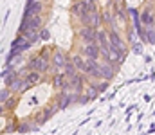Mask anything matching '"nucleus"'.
Segmentation results:
<instances>
[{"instance_id": "f257e3e1", "label": "nucleus", "mask_w": 155, "mask_h": 135, "mask_svg": "<svg viewBox=\"0 0 155 135\" xmlns=\"http://www.w3.org/2000/svg\"><path fill=\"white\" fill-rule=\"evenodd\" d=\"M29 69H35V72H47L49 70V61H47V56L41 54L36 56L29 61Z\"/></svg>"}, {"instance_id": "423d86ee", "label": "nucleus", "mask_w": 155, "mask_h": 135, "mask_svg": "<svg viewBox=\"0 0 155 135\" xmlns=\"http://www.w3.org/2000/svg\"><path fill=\"white\" fill-rule=\"evenodd\" d=\"M41 11V4L40 2H29L24 18H31V16H38V13Z\"/></svg>"}, {"instance_id": "4468645a", "label": "nucleus", "mask_w": 155, "mask_h": 135, "mask_svg": "<svg viewBox=\"0 0 155 135\" xmlns=\"http://www.w3.org/2000/svg\"><path fill=\"white\" fill-rule=\"evenodd\" d=\"M99 22H101V18H99V11H94L92 14H90V27H97L99 25Z\"/></svg>"}, {"instance_id": "aec40b11", "label": "nucleus", "mask_w": 155, "mask_h": 135, "mask_svg": "<svg viewBox=\"0 0 155 135\" xmlns=\"http://www.w3.org/2000/svg\"><path fill=\"white\" fill-rule=\"evenodd\" d=\"M148 42H150V43H155V33L153 31L148 33Z\"/></svg>"}, {"instance_id": "a211bd4d", "label": "nucleus", "mask_w": 155, "mask_h": 135, "mask_svg": "<svg viewBox=\"0 0 155 135\" xmlns=\"http://www.w3.org/2000/svg\"><path fill=\"white\" fill-rule=\"evenodd\" d=\"M9 95H11V92H9V90L2 88V97H0V99H2V104H5V103L9 101Z\"/></svg>"}, {"instance_id": "dca6fc26", "label": "nucleus", "mask_w": 155, "mask_h": 135, "mask_svg": "<svg viewBox=\"0 0 155 135\" xmlns=\"http://www.w3.org/2000/svg\"><path fill=\"white\" fill-rule=\"evenodd\" d=\"M141 20H143L144 24H152V22H153V14H152L150 11H144V13L141 14Z\"/></svg>"}, {"instance_id": "f8f14e48", "label": "nucleus", "mask_w": 155, "mask_h": 135, "mask_svg": "<svg viewBox=\"0 0 155 135\" xmlns=\"http://www.w3.org/2000/svg\"><path fill=\"white\" fill-rule=\"evenodd\" d=\"M72 63L76 65V69L78 70H81V72H85L87 70V61L79 56V54H76V56H72Z\"/></svg>"}, {"instance_id": "9b49d317", "label": "nucleus", "mask_w": 155, "mask_h": 135, "mask_svg": "<svg viewBox=\"0 0 155 135\" xmlns=\"http://www.w3.org/2000/svg\"><path fill=\"white\" fill-rule=\"evenodd\" d=\"M69 79H72L74 76H78V69H76V65L72 63V59L71 61H67V65H65V72H63Z\"/></svg>"}, {"instance_id": "1a4fd4ad", "label": "nucleus", "mask_w": 155, "mask_h": 135, "mask_svg": "<svg viewBox=\"0 0 155 135\" xmlns=\"http://www.w3.org/2000/svg\"><path fill=\"white\" fill-rule=\"evenodd\" d=\"M101 74H103V79H112L116 74V69L110 63H105V65H101Z\"/></svg>"}, {"instance_id": "5701e85b", "label": "nucleus", "mask_w": 155, "mask_h": 135, "mask_svg": "<svg viewBox=\"0 0 155 135\" xmlns=\"http://www.w3.org/2000/svg\"><path fill=\"white\" fill-rule=\"evenodd\" d=\"M134 50L135 52H141V45H134Z\"/></svg>"}, {"instance_id": "f03ea898", "label": "nucleus", "mask_w": 155, "mask_h": 135, "mask_svg": "<svg viewBox=\"0 0 155 135\" xmlns=\"http://www.w3.org/2000/svg\"><path fill=\"white\" fill-rule=\"evenodd\" d=\"M79 36L87 42V45H90V43H96V42H97L99 31H96L94 27H83V29L79 31Z\"/></svg>"}, {"instance_id": "0eeeda50", "label": "nucleus", "mask_w": 155, "mask_h": 135, "mask_svg": "<svg viewBox=\"0 0 155 135\" xmlns=\"http://www.w3.org/2000/svg\"><path fill=\"white\" fill-rule=\"evenodd\" d=\"M71 103H72V95H69V94H65V92H61V94L58 95V110L67 108Z\"/></svg>"}, {"instance_id": "7ed1b4c3", "label": "nucleus", "mask_w": 155, "mask_h": 135, "mask_svg": "<svg viewBox=\"0 0 155 135\" xmlns=\"http://www.w3.org/2000/svg\"><path fill=\"white\" fill-rule=\"evenodd\" d=\"M67 61H71L69 56H67V52H63V50H56V52H54V56H52V65H54V69H65Z\"/></svg>"}, {"instance_id": "ddd939ff", "label": "nucleus", "mask_w": 155, "mask_h": 135, "mask_svg": "<svg viewBox=\"0 0 155 135\" xmlns=\"http://www.w3.org/2000/svg\"><path fill=\"white\" fill-rule=\"evenodd\" d=\"M107 33L105 31H99V36H97V40H99V45H101V50H108V47H110V42L107 40Z\"/></svg>"}, {"instance_id": "39448f33", "label": "nucleus", "mask_w": 155, "mask_h": 135, "mask_svg": "<svg viewBox=\"0 0 155 135\" xmlns=\"http://www.w3.org/2000/svg\"><path fill=\"white\" fill-rule=\"evenodd\" d=\"M83 54H85L88 59H96V61H97V58H99V45H97V43L85 45V49H83Z\"/></svg>"}, {"instance_id": "2eb2a0df", "label": "nucleus", "mask_w": 155, "mask_h": 135, "mask_svg": "<svg viewBox=\"0 0 155 135\" xmlns=\"http://www.w3.org/2000/svg\"><path fill=\"white\" fill-rule=\"evenodd\" d=\"M52 114H54V108H47V110H43V115L38 119V124H43V123L52 115Z\"/></svg>"}, {"instance_id": "9d476101", "label": "nucleus", "mask_w": 155, "mask_h": 135, "mask_svg": "<svg viewBox=\"0 0 155 135\" xmlns=\"http://www.w3.org/2000/svg\"><path fill=\"white\" fill-rule=\"evenodd\" d=\"M69 85V78L65 74H54V87L56 88H65Z\"/></svg>"}, {"instance_id": "20e7f679", "label": "nucleus", "mask_w": 155, "mask_h": 135, "mask_svg": "<svg viewBox=\"0 0 155 135\" xmlns=\"http://www.w3.org/2000/svg\"><path fill=\"white\" fill-rule=\"evenodd\" d=\"M87 74H90V76H94V78H103V74H101V65L96 61V59H87V70H85Z\"/></svg>"}, {"instance_id": "4be33fe9", "label": "nucleus", "mask_w": 155, "mask_h": 135, "mask_svg": "<svg viewBox=\"0 0 155 135\" xmlns=\"http://www.w3.org/2000/svg\"><path fill=\"white\" fill-rule=\"evenodd\" d=\"M15 103H16L15 99H9V101H7V106H9V108H13V106H15Z\"/></svg>"}, {"instance_id": "f3484780", "label": "nucleus", "mask_w": 155, "mask_h": 135, "mask_svg": "<svg viewBox=\"0 0 155 135\" xmlns=\"http://www.w3.org/2000/svg\"><path fill=\"white\" fill-rule=\"evenodd\" d=\"M11 88H13V90H25V88H27V85H25V81H20V79H16V81L11 85Z\"/></svg>"}, {"instance_id": "6e6552de", "label": "nucleus", "mask_w": 155, "mask_h": 135, "mask_svg": "<svg viewBox=\"0 0 155 135\" xmlns=\"http://www.w3.org/2000/svg\"><path fill=\"white\" fill-rule=\"evenodd\" d=\"M40 79H41V76H40V72H29L27 76H25V85H27V88H31V87H35L36 83H40Z\"/></svg>"}, {"instance_id": "412c9836", "label": "nucleus", "mask_w": 155, "mask_h": 135, "mask_svg": "<svg viewBox=\"0 0 155 135\" xmlns=\"http://www.w3.org/2000/svg\"><path fill=\"white\" fill-rule=\"evenodd\" d=\"M40 38H41V40H47V38H49V31H45V29H43V31H41V34H40Z\"/></svg>"}, {"instance_id": "6ab92c4d", "label": "nucleus", "mask_w": 155, "mask_h": 135, "mask_svg": "<svg viewBox=\"0 0 155 135\" xmlns=\"http://www.w3.org/2000/svg\"><path fill=\"white\" fill-rule=\"evenodd\" d=\"M18 132H29V124H25V123L20 124V126H18Z\"/></svg>"}]
</instances>
